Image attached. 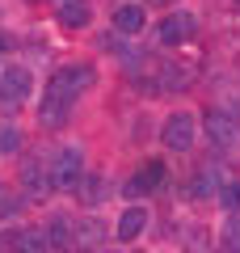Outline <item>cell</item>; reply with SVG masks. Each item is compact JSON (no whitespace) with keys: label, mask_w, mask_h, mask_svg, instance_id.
I'll return each mask as SVG.
<instances>
[{"label":"cell","mask_w":240,"mask_h":253,"mask_svg":"<svg viewBox=\"0 0 240 253\" xmlns=\"http://www.w3.org/2000/svg\"><path fill=\"white\" fill-rule=\"evenodd\" d=\"M30 4H42V0H30Z\"/></svg>","instance_id":"23"},{"label":"cell","mask_w":240,"mask_h":253,"mask_svg":"<svg viewBox=\"0 0 240 253\" xmlns=\"http://www.w3.org/2000/svg\"><path fill=\"white\" fill-rule=\"evenodd\" d=\"M219 245H223V253H240V215H228V219H223Z\"/></svg>","instance_id":"17"},{"label":"cell","mask_w":240,"mask_h":253,"mask_svg":"<svg viewBox=\"0 0 240 253\" xmlns=\"http://www.w3.org/2000/svg\"><path fill=\"white\" fill-rule=\"evenodd\" d=\"M9 46H13V42H9V34H0V59L9 55Z\"/></svg>","instance_id":"21"},{"label":"cell","mask_w":240,"mask_h":253,"mask_svg":"<svg viewBox=\"0 0 240 253\" xmlns=\"http://www.w3.org/2000/svg\"><path fill=\"white\" fill-rule=\"evenodd\" d=\"M186 241H190V245H186L190 253H206V232H202V228H190Z\"/></svg>","instance_id":"20"},{"label":"cell","mask_w":240,"mask_h":253,"mask_svg":"<svg viewBox=\"0 0 240 253\" xmlns=\"http://www.w3.org/2000/svg\"><path fill=\"white\" fill-rule=\"evenodd\" d=\"M46 236H51V249H72V224H63V219H51Z\"/></svg>","instance_id":"18"},{"label":"cell","mask_w":240,"mask_h":253,"mask_svg":"<svg viewBox=\"0 0 240 253\" xmlns=\"http://www.w3.org/2000/svg\"><path fill=\"white\" fill-rule=\"evenodd\" d=\"M219 186H223V181L215 177V169H202V173H194V181H190V199H206V194H219Z\"/></svg>","instance_id":"15"},{"label":"cell","mask_w":240,"mask_h":253,"mask_svg":"<svg viewBox=\"0 0 240 253\" xmlns=\"http://www.w3.org/2000/svg\"><path fill=\"white\" fill-rule=\"evenodd\" d=\"M164 181H169V165L160 161V156H152V161H143L139 169L126 177V199H143V194H156Z\"/></svg>","instance_id":"5"},{"label":"cell","mask_w":240,"mask_h":253,"mask_svg":"<svg viewBox=\"0 0 240 253\" xmlns=\"http://www.w3.org/2000/svg\"><path fill=\"white\" fill-rule=\"evenodd\" d=\"M202 131H206V139H211L215 148H232L240 139V126H236V118H232L228 110H206L202 114Z\"/></svg>","instance_id":"8"},{"label":"cell","mask_w":240,"mask_h":253,"mask_svg":"<svg viewBox=\"0 0 240 253\" xmlns=\"http://www.w3.org/2000/svg\"><path fill=\"white\" fill-rule=\"evenodd\" d=\"M194 30H198V21H194V13H186V9H177V13H169V17L156 26V42L160 46H181V42H190L194 38Z\"/></svg>","instance_id":"6"},{"label":"cell","mask_w":240,"mask_h":253,"mask_svg":"<svg viewBox=\"0 0 240 253\" xmlns=\"http://www.w3.org/2000/svg\"><path fill=\"white\" fill-rule=\"evenodd\" d=\"M160 144L169 148V152H190L198 144V118L190 110H173L160 126Z\"/></svg>","instance_id":"4"},{"label":"cell","mask_w":240,"mask_h":253,"mask_svg":"<svg viewBox=\"0 0 240 253\" xmlns=\"http://www.w3.org/2000/svg\"><path fill=\"white\" fill-rule=\"evenodd\" d=\"M219 203H223V211H228V215H240V177H223Z\"/></svg>","instance_id":"16"},{"label":"cell","mask_w":240,"mask_h":253,"mask_svg":"<svg viewBox=\"0 0 240 253\" xmlns=\"http://www.w3.org/2000/svg\"><path fill=\"white\" fill-rule=\"evenodd\" d=\"M110 21H114L118 34H143V26H148V9L143 4H135V0H122V4H114V13H110Z\"/></svg>","instance_id":"9"},{"label":"cell","mask_w":240,"mask_h":253,"mask_svg":"<svg viewBox=\"0 0 240 253\" xmlns=\"http://www.w3.org/2000/svg\"><path fill=\"white\" fill-rule=\"evenodd\" d=\"M55 21H59L63 30H89V21H93V4H89V0H59Z\"/></svg>","instance_id":"11"},{"label":"cell","mask_w":240,"mask_h":253,"mask_svg":"<svg viewBox=\"0 0 240 253\" xmlns=\"http://www.w3.org/2000/svg\"><path fill=\"white\" fill-rule=\"evenodd\" d=\"M152 4H164V9H173V4H177V0H152Z\"/></svg>","instance_id":"22"},{"label":"cell","mask_w":240,"mask_h":253,"mask_svg":"<svg viewBox=\"0 0 240 253\" xmlns=\"http://www.w3.org/2000/svg\"><path fill=\"white\" fill-rule=\"evenodd\" d=\"M97 84V68H93L89 59H76V63H63V68H55V76L46 81L42 97H38V123L42 126H63L72 118V110H76V101L84 97V93Z\"/></svg>","instance_id":"1"},{"label":"cell","mask_w":240,"mask_h":253,"mask_svg":"<svg viewBox=\"0 0 240 253\" xmlns=\"http://www.w3.org/2000/svg\"><path fill=\"white\" fill-rule=\"evenodd\" d=\"M13 253H51L46 228H17L13 232Z\"/></svg>","instance_id":"12"},{"label":"cell","mask_w":240,"mask_h":253,"mask_svg":"<svg viewBox=\"0 0 240 253\" xmlns=\"http://www.w3.org/2000/svg\"><path fill=\"white\" fill-rule=\"evenodd\" d=\"M21 190H26L30 203H46L55 194V181H51V169L42 161H26L21 165Z\"/></svg>","instance_id":"7"},{"label":"cell","mask_w":240,"mask_h":253,"mask_svg":"<svg viewBox=\"0 0 240 253\" xmlns=\"http://www.w3.org/2000/svg\"><path fill=\"white\" fill-rule=\"evenodd\" d=\"M51 181H55V190H76L80 181L89 177L84 173V152H80L76 144H63V148H55V156H51Z\"/></svg>","instance_id":"2"},{"label":"cell","mask_w":240,"mask_h":253,"mask_svg":"<svg viewBox=\"0 0 240 253\" xmlns=\"http://www.w3.org/2000/svg\"><path fill=\"white\" fill-rule=\"evenodd\" d=\"M30 89H34V76H30V68H21V63H4L0 68V110H21L30 101Z\"/></svg>","instance_id":"3"},{"label":"cell","mask_w":240,"mask_h":253,"mask_svg":"<svg viewBox=\"0 0 240 253\" xmlns=\"http://www.w3.org/2000/svg\"><path fill=\"white\" fill-rule=\"evenodd\" d=\"M156 89L164 93H186L190 89V63H164L156 72Z\"/></svg>","instance_id":"13"},{"label":"cell","mask_w":240,"mask_h":253,"mask_svg":"<svg viewBox=\"0 0 240 253\" xmlns=\"http://www.w3.org/2000/svg\"><path fill=\"white\" fill-rule=\"evenodd\" d=\"M72 245H76V249H84V253H97V245H101V219L84 215L76 228H72Z\"/></svg>","instance_id":"14"},{"label":"cell","mask_w":240,"mask_h":253,"mask_svg":"<svg viewBox=\"0 0 240 253\" xmlns=\"http://www.w3.org/2000/svg\"><path fill=\"white\" fill-rule=\"evenodd\" d=\"M21 148V131L13 123H0V156H13Z\"/></svg>","instance_id":"19"},{"label":"cell","mask_w":240,"mask_h":253,"mask_svg":"<svg viewBox=\"0 0 240 253\" xmlns=\"http://www.w3.org/2000/svg\"><path fill=\"white\" fill-rule=\"evenodd\" d=\"M143 228H148V207L131 203V207H126L122 215H118L114 236H118V245H131V241H139V236H143Z\"/></svg>","instance_id":"10"},{"label":"cell","mask_w":240,"mask_h":253,"mask_svg":"<svg viewBox=\"0 0 240 253\" xmlns=\"http://www.w3.org/2000/svg\"><path fill=\"white\" fill-rule=\"evenodd\" d=\"M232 4H236V9H240V0H232Z\"/></svg>","instance_id":"24"}]
</instances>
